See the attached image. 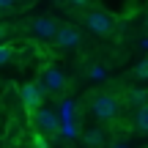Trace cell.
I'll use <instances>...</instances> for the list:
<instances>
[{
    "mask_svg": "<svg viewBox=\"0 0 148 148\" xmlns=\"http://www.w3.org/2000/svg\"><path fill=\"white\" fill-rule=\"evenodd\" d=\"M85 27H88L90 33H96V36H110V33L115 30V19H112L110 11L93 8V11L85 14Z\"/></svg>",
    "mask_w": 148,
    "mask_h": 148,
    "instance_id": "cell-1",
    "label": "cell"
},
{
    "mask_svg": "<svg viewBox=\"0 0 148 148\" xmlns=\"http://www.w3.org/2000/svg\"><path fill=\"white\" fill-rule=\"evenodd\" d=\"M90 107H93V115L99 121H115L118 112H121V104L112 93H96L90 99Z\"/></svg>",
    "mask_w": 148,
    "mask_h": 148,
    "instance_id": "cell-2",
    "label": "cell"
},
{
    "mask_svg": "<svg viewBox=\"0 0 148 148\" xmlns=\"http://www.w3.org/2000/svg\"><path fill=\"white\" fill-rule=\"evenodd\" d=\"M33 126H36V132H41V134H58L63 123H60V118L55 115L52 110L36 107V110H33Z\"/></svg>",
    "mask_w": 148,
    "mask_h": 148,
    "instance_id": "cell-3",
    "label": "cell"
},
{
    "mask_svg": "<svg viewBox=\"0 0 148 148\" xmlns=\"http://www.w3.org/2000/svg\"><path fill=\"white\" fill-rule=\"evenodd\" d=\"M44 96H47V85H38V82H27V85H22L19 88V101H22V107H27V110H36V107H41V101H44Z\"/></svg>",
    "mask_w": 148,
    "mask_h": 148,
    "instance_id": "cell-4",
    "label": "cell"
},
{
    "mask_svg": "<svg viewBox=\"0 0 148 148\" xmlns=\"http://www.w3.org/2000/svg\"><path fill=\"white\" fill-rule=\"evenodd\" d=\"M52 41H55L58 49H74L79 44V30L71 27V25H63V27H58V33H55Z\"/></svg>",
    "mask_w": 148,
    "mask_h": 148,
    "instance_id": "cell-5",
    "label": "cell"
},
{
    "mask_svg": "<svg viewBox=\"0 0 148 148\" xmlns=\"http://www.w3.org/2000/svg\"><path fill=\"white\" fill-rule=\"evenodd\" d=\"M33 33H36L38 38H49V41H52L55 38V33H58V22L52 19V16H36V19H33Z\"/></svg>",
    "mask_w": 148,
    "mask_h": 148,
    "instance_id": "cell-6",
    "label": "cell"
},
{
    "mask_svg": "<svg viewBox=\"0 0 148 148\" xmlns=\"http://www.w3.org/2000/svg\"><path fill=\"white\" fill-rule=\"evenodd\" d=\"M44 85H47L49 93H58V90L66 88V74L60 69H55V66H47V71H44Z\"/></svg>",
    "mask_w": 148,
    "mask_h": 148,
    "instance_id": "cell-7",
    "label": "cell"
},
{
    "mask_svg": "<svg viewBox=\"0 0 148 148\" xmlns=\"http://www.w3.org/2000/svg\"><path fill=\"white\" fill-rule=\"evenodd\" d=\"M145 101H148V90L145 88H134V90L126 93V104L129 107H143Z\"/></svg>",
    "mask_w": 148,
    "mask_h": 148,
    "instance_id": "cell-8",
    "label": "cell"
},
{
    "mask_svg": "<svg viewBox=\"0 0 148 148\" xmlns=\"http://www.w3.org/2000/svg\"><path fill=\"white\" fill-rule=\"evenodd\" d=\"M134 129L140 134H148V101L143 107H137V115H134Z\"/></svg>",
    "mask_w": 148,
    "mask_h": 148,
    "instance_id": "cell-9",
    "label": "cell"
},
{
    "mask_svg": "<svg viewBox=\"0 0 148 148\" xmlns=\"http://www.w3.org/2000/svg\"><path fill=\"white\" fill-rule=\"evenodd\" d=\"M85 145H104L107 140H104V134L99 132V129H90V132H85Z\"/></svg>",
    "mask_w": 148,
    "mask_h": 148,
    "instance_id": "cell-10",
    "label": "cell"
},
{
    "mask_svg": "<svg viewBox=\"0 0 148 148\" xmlns=\"http://www.w3.org/2000/svg\"><path fill=\"white\" fill-rule=\"evenodd\" d=\"M11 58H14V47L11 44H0V66H5Z\"/></svg>",
    "mask_w": 148,
    "mask_h": 148,
    "instance_id": "cell-11",
    "label": "cell"
},
{
    "mask_svg": "<svg viewBox=\"0 0 148 148\" xmlns=\"http://www.w3.org/2000/svg\"><path fill=\"white\" fill-rule=\"evenodd\" d=\"M134 77L137 79H148V58H143L137 66H134Z\"/></svg>",
    "mask_w": 148,
    "mask_h": 148,
    "instance_id": "cell-12",
    "label": "cell"
},
{
    "mask_svg": "<svg viewBox=\"0 0 148 148\" xmlns=\"http://www.w3.org/2000/svg\"><path fill=\"white\" fill-rule=\"evenodd\" d=\"M60 132H63L66 140H74V137H77V129H74V123H63V126H60Z\"/></svg>",
    "mask_w": 148,
    "mask_h": 148,
    "instance_id": "cell-13",
    "label": "cell"
},
{
    "mask_svg": "<svg viewBox=\"0 0 148 148\" xmlns=\"http://www.w3.org/2000/svg\"><path fill=\"white\" fill-rule=\"evenodd\" d=\"M107 77V71L101 69V66H93V69H90V79H104Z\"/></svg>",
    "mask_w": 148,
    "mask_h": 148,
    "instance_id": "cell-14",
    "label": "cell"
},
{
    "mask_svg": "<svg viewBox=\"0 0 148 148\" xmlns=\"http://www.w3.org/2000/svg\"><path fill=\"white\" fill-rule=\"evenodd\" d=\"M69 3L74 5V8H85V5H88V3H90V0H69Z\"/></svg>",
    "mask_w": 148,
    "mask_h": 148,
    "instance_id": "cell-15",
    "label": "cell"
},
{
    "mask_svg": "<svg viewBox=\"0 0 148 148\" xmlns=\"http://www.w3.org/2000/svg\"><path fill=\"white\" fill-rule=\"evenodd\" d=\"M14 5V0H0V11H5V8H11Z\"/></svg>",
    "mask_w": 148,
    "mask_h": 148,
    "instance_id": "cell-16",
    "label": "cell"
},
{
    "mask_svg": "<svg viewBox=\"0 0 148 148\" xmlns=\"http://www.w3.org/2000/svg\"><path fill=\"white\" fill-rule=\"evenodd\" d=\"M5 38V25H0V41Z\"/></svg>",
    "mask_w": 148,
    "mask_h": 148,
    "instance_id": "cell-17",
    "label": "cell"
},
{
    "mask_svg": "<svg viewBox=\"0 0 148 148\" xmlns=\"http://www.w3.org/2000/svg\"><path fill=\"white\" fill-rule=\"evenodd\" d=\"M143 49H145V52H148V38H143Z\"/></svg>",
    "mask_w": 148,
    "mask_h": 148,
    "instance_id": "cell-18",
    "label": "cell"
},
{
    "mask_svg": "<svg viewBox=\"0 0 148 148\" xmlns=\"http://www.w3.org/2000/svg\"><path fill=\"white\" fill-rule=\"evenodd\" d=\"M145 27H148V14H145Z\"/></svg>",
    "mask_w": 148,
    "mask_h": 148,
    "instance_id": "cell-19",
    "label": "cell"
}]
</instances>
